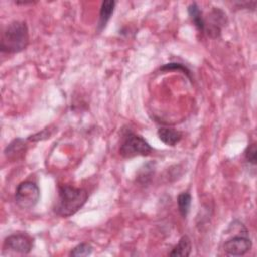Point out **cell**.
<instances>
[{"label": "cell", "instance_id": "cell-11", "mask_svg": "<svg viewBox=\"0 0 257 257\" xmlns=\"http://www.w3.org/2000/svg\"><path fill=\"white\" fill-rule=\"evenodd\" d=\"M188 13L189 16L194 23L195 27L198 29L199 32H204L205 30V17L203 16V12L200 9L197 3H191L188 6Z\"/></svg>", "mask_w": 257, "mask_h": 257}, {"label": "cell", "instance_id": "cell-13", "mask_svg": "<svg viewBox=\"0 0 257 257\" xmlns=\"http://www.w3.org/2000/svg\"><path fill=\"white\" fill-rule=\"evenodd\" d=\"M191 202H192V196L188 192H183L179 194L177 198V204H178V209L183 218H186L189 214L190 207H191Z\"/></svg>", "mask_w": 257, "mask_h": 257}, {"label": "cell", "instance_id": "cell-8", "mask_svg": "<svg viewBox=\"0 0 257 257\" xmlns=\"http://www.w3.org/2000/svg\"><path fill=\"white\" fill-rule=\"evenodd\" d=\"M157 134H158L159 139L164 144H166L167 146H171V147L176 146L183 138V134L180 131L175 130L173 127L162 126L158 130Z\"/></svg>", "mask_w": 257, "mask_h": 257}, {"label": "cell", "instance_id": "cell-7", "mask_svg": "<svg viewBox=\"0 0 257 257\" xmlns=\"http://www.w3.org/2000/svg\"><path fill=\"white\" fill-rule=\"evenodd\" d=\"M226 13L220 9L214 7L209 16V22H205V30L207 34L212 38H217L221 34L222 27L226 24Z\"/></svg>", "mask_w": 257, "mask_h": 257}, {"label": "cell", "instance_id": "cell-14", "mask_svg": "<svg viewBox=\"0 0 257 257\" xmlns=\"http://www.w3.org/2000/svg\"><path fill=\"white\" fill-rule=\"evenodd\" d=\"M92 253V247L88 243H80L75 246L69 253V256L79 257V256H88Z\"/></svg>", "mask_w": 257, "mask_h": 257}, {"label": "cell", "instance_id": "cell-4", "mask_svg": "<svg viewBox=\"0 0 257 257\" xmlns=\"http://www.w3.org/2000/svg\"><path fill=\"white\" fill-rule=\"evenodd\" d=\"M40 198V190L36 183L32 181H23L21 182L16 190L14 195L15 204L22 210L33 209Z\"/></svg>", "mask_w": 257, "mask_h": 257}, {"label": "cell", "instance_id": "cell-2", "mask_svg": "<svg viewBox=\"0 0 257 257\" xmlns=\"http://www.w3.org/2000/svg\"><path fill=\"white\" fill-rule=\"evenodd\" d=\"M29 43V31L26 22L14 20L7 24L1 33V51L14 54L23 51Z\"/></svg>", "mask_w": 257, "mask_h": 257}, {"label": "cell", "instance_id": "cell-16", "mask_svg": "<svg viewBox=\"0 0 257 257\" xmlns=\"http://www.w3.org/2000/svg\"><path fill=\"white\" fill-rule=\"evenodd\" d=\"M244 157H245V161L247 163H249L250 165L255 167V165H256V144L255 143H252L247 147Z\"/></svg>", "mask_w": 257, "mask_h": 257}, {"label": "cell", "instance_id": "cell-1", "mask_svg": "<svg viewBox=\"0 0 257 257\" xmlns=\"http://www.w3.org/2000/svg\"><path fill=\"white\" fill-rule=\"evenodd\" d=\"M87 199L88 193L85 189L61 185L58 187L53 212L59 217L68 218L77 213L84 206Z\"/></svg>", "mask_w": 257, "mask_h": 257}, {"label": "cell", "instance_id": "cell-5", "mask_svg": "<svg viewBox=\"0 0 257 257\" xmlns=\"http://www.w3.org/2000/svg\"><path fill=\"white\" fill-rule=\"evenodd\" d=\"M252 248V241L247 229L243 226L238 235L227 239L223 244L226 254L231 256H243Z\"/></svg>", "mask_w": 257, "mask_h": 257}, {"label": "cell", "instance_id": "cell-3", "mask_svg": "<svg viewBox=\"0 0 257 257\" xmlns=\"http://www.w3.org/2000/svg\"><path fill=\"white\" fill-rule=\"evenodd\" d=\"M153 151L154 149L142 136L132 131L123 134L119 147V155L122 158L131 159L138 156H149Z\"/></svg>", "mask_w": 257, "mask_h": 257}, {"label": "cell", "instance_id": "cell-6", "mask_svg": "<svg viewBox=\"0 0 257 257\" xmlns=\"http://www.w3.org/2000/svg\"><path fill=\"white\" fill-rule=\"evenodd\" d=\"M33 246L32 239L23 233L12 234L5 238L3 244V254L7 252L8 254H28Z\"/></svg>", "mask_w": 257, "mask_h": 257}, {"label": "cell", "instance_id": "cell-17", "mask_svg": "<svg viewBox=\"0 0 257 257\" xmlns=\"http://www.w3.org/2000/svg\"><path fill=\"white\" fill-rule=\"evenodd\" d=\"M51 136V132H49V130L45 128L43 130L42 132L38 133V134H35L33 136H30V138H28L29 141H39V140H44V139H47Z\"/></svg>", "mask_w": 257, "mask_h": 257}, {"label": "cell", "instance_id": "cell-15", "mask_svg": "<svg viewBox=\"0 0 257 257\" xmlns=\"http://www.w3.org/2000/svg\"><path fill=\"white\" fill-rule=\"evenodd\" d=\"M160 70H162V71L179 70V71H182V73L186 74V75L189 77V79H192L190 70H189L185 65H183V64H181V63H167V64L163 65V66L160 68Z\"/></svg>", "mask_w": 257, "mask_h": 257}, {"label": "cell", "instance_id": "cell-10", "mask_svg": "<svg viewBox=\"0 0 257 257\" xmlns=\"http://www.w3.org/2000/svg\"><path fill=\"white\" fill-rule=\"evenodd\" d=\"M115 7V2L113 0H105L101 3L99 10V19L97 23V31H101L110 19Z\"/></svg>", "mask_w": 257, "mask_h": 257}, {"label": "cell", "instance_id": "cell-12", "mask_svg": "<svg viewBox=\"0 0 257 257\" xmlns=\"http://www.w3.org/2000/svg\"><path fill=\"white\" fill-rule=\"evenodd\" d=\"M192 251V243L188 236H182L179 240L178 244L172 249V251L169 253L170 256H183L187 257L191 254Z\"/></svg>", "mask_w": 257, "mask_h": 257}, {"label": "cell", "instance_id": "cell-9", "mask_svg": "<svg viewBox=\"0 0 257 257\" xmlns=\"http://www.w3.org/2000/svg\"><path fill=\"white\" fill-rule=\"evenodd\" d=\"M26 151V144L25 141L17 138L13 140L4 150V154L7 159L11 161H15L23 156Z\"/></svg>", "mask_w": 257, "mask_h": 257}]
</instances>
